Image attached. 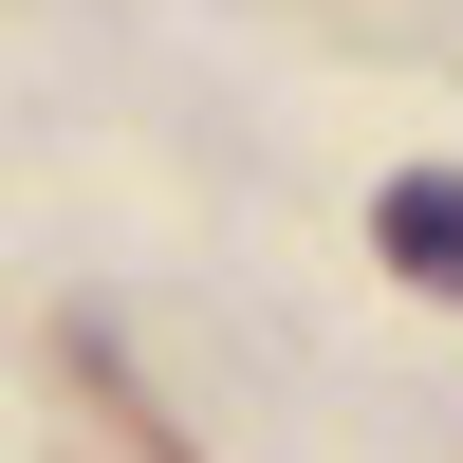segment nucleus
<instances>
[{
    "mask_svg": "<svg viewBox=\"0 0 463 463\" xmlns=\"http://www.w3.org/2000/svg\"><path fill=\"white\" fill-rule=\"evenodd\" d=\"M371 241H390L427 297H463V167H408L390 204H371Z\"/></svg>",
    "mask_w": 463,
    "mask_h": 463,
    "instance_id": "obj_1",
    "label": "nucleus"
}]
</instances>
